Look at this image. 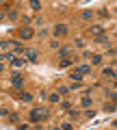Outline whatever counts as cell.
Returning <instances> with one entry per match:
<instances>
[{
    "mask_svg": "<svg viewBox=\"0 0 117 130\" xmlns=\"http://www.w3.org/2000/svg\"><path fill=\"white\" fill-rule=\"evenodd\" d=\"M61 130H74V128H72L70 121H65V124H61Z\"/></svg>",
    "mask_w": 117,
    "mask_h": 130,
    "instance_id": "23",
    "label": "cell"
},
{
    "mask_svg": "<svg viewBox=\"0 0 117 130\" xmlns=\"http://www.w3.org/2000/svg\"><path fill=\"white\" fill-rule=\"evenodd\" d=\"M80 18H82V20H91V18H93V11H91V9L82 11V15H80Z\"/></svg>",
    "mask_w": 117,
    "mask_h": 130,
    "instance_id": "15",
    "label": "cell"
},
{
    "mask_svg": "<svg viewBox=\"0 0 117 130\" xmlns=\"http://www.w3.org/2000/svg\"><path fill=\"white\" fill-rule=\"evenodd\" d=\"M91 61H93V65H100L102 63V56L100 54H91Z\"/></svg>",
    "mask_w": 117,
    "mask_h": 130,
    "instance_id": "17",
    "label": "cell"
},
{
    "mask_svg": "<svg viewBox=\"0 0 117 130\" xmlns=\"http://www.w3.org/2000/svg\"><path fill=\"white\" fill-rule=\"evenodd\" d=\"M11 63H13L15 67H22V65H24V56H13V61H11Z\"/></svg>",
    "mask_w": 117,
    "mask_h": 130,
    "instance_id": "10",
    "label": "cell"
},
{
    "mask_svg": "<svg viewBox=\"0 0 117 130\" xmlns=\"http://www.w3.org/2000/svg\"><path fill=\"white\" fill-rule=\"evenodd\" d=\"M74 83H82V74H78V72H72V76H70Z\"/></svg>",
    "mask_w": 117,
    "mask_h": 130,
    "instance_id": "12",
    "label": "cell"
},
{
    "mask_svg": "<svg viewBox=\"0 0 117 130\" xmlns=\"http://www.w3.org/2000/svg\"><path fill=\"white\" fill-rule=\"evenodd\" d=\"M54 35H56V37H63V35H67V26H65V24H59V26L54 28Z\"/></svg>",
    "mask_w": 117,
    "mask_h": 130,
    "instance_id": "5",
    "label": "cell"
},
{
    "mask_svg": "<svg viewBox=\"0 0 117 130\" xmlns=\"http://www.w3.org/2000/svg\"><path fill=\"white\" fill-rule=\"evenodd\" d=\"M0 50H2V41H0Z\"/></svg>",
    "mask_w": 117,
    "mask_h": 130,
    "instance_id": "29",
    "label": "cell"
},
{
    "mask_svg": "<svg viewBox=\"0 0 117 130\" xmlns=\"http://www.w3.org/2000/svg\"><path fill=\"white\" fill-rule=\"evenodd\" d=\"M2 20H5V11H0V22H2Z\"/></svg>",
    "mask_w": 117,
    "mask_h": 130,
    "instance_id": "26",
    "label": "cell"
},
{
    "mask_svg": "<svg viewBox=\"0 0 117 130\" xmlns=\"http://www.w3.org/2000/svg\"><path fill=\"white\" fill-rule=\"evenodd\" d=\"M93 41H95V43H102V46H106V43H108V39H106V35H98V37H95Z\"/></svg>",
    "mask_w": 117,
    "mask_h": 130,
    "instance_id": "11",
    "label": "cell"
},
{
    "mask_svg": "<svg viewBox=\"0 0 117 130\" xmlns=\"http://www.w3.org/2000/svg\"><path fill=\"white\" fill-rule=\"evenodd\" d=\"M46 115H48V111H46V108H33V111L28 113V119H30V121H35V124H37V121L46 119Z\"/></svg>",
    "mask_w": 117,
    "mask_h": 130,
    "instance_id": "1",
    "label": "cell"
},
{
    "mask_svg": "<svg viewBox=\"0 0 117 130\" xmlns=\"http://www.w3.org/2000/svg\"><path fill=\"white\" fill-rule=\"evenodd\" d=\"M74 72H78V74H82V76H87L89 74V65H78Z\"/></svg>",
    "mask_w": 117,
    "mask_h": 130,
    "instance_id": "8",
    "label": "cell"
},
{
    "mask_svg": "<svg viewBox=\"0 0 117 130\" xmlns=\"http://www.w3.org/2000/svg\"><path fill=\"white\" fill-rule=\"evenodd\" d=\"M111 98H113V100H115V102H117V93H111Z\"/></svg>",
    "mask_w": 117,
    "mask_h": 130,
    "instance_id": "27",
    "label": "cell"
},
{
    "mask_svg": "<svg viewBox=\"0 0 117 130\" xmlns=\"http://www.w3.org/2000/svg\"><path fill=\"white\" fill-rule=\"evenodd\" d=\"M9 43H11V48H13V52L24 54V48H22V43H20V41H9Z\"/></svg>",
    "mask_w": 117,
    "mask_h": 130,
    "instance_id": "6",
    "label": "cell"
},
{
    "mask_svg": "<svg viewBox=\"0 0 117 130\" xmlns=\"http://www.w3.org/2000/svg\"><path fill=\"white\" fill-rule=\"evenodd\" d=\"M30 7H33L35 11H39V9H41V2H39V0H33V2H30Z\"/></svg>",
    "mask_w": 117,
    "mask_h": 130,
    "instance_id": "18",
    "label": "cell"
},
{
    "mask_svg": "<svg viewBox=\"0 0 117 130\" xmlns=\"http://www.w3.org/2000/svg\"><path fill=\"white\" fill-rule=\"evenodd\" d=\"M70 65H72V59H63L61 61V67H70Z\"/></svg>",
    "mask_w": 117,
    "mask_h": 130,
    "instance_id": "22",
    "label": "cell"
},
{
    "mask_svg": "<svg viewBox=\"0 0 117 130\" xmlns=\"http://www.w3.org/2000/svg\"><path fill=\"white\" fill-rule=\"evenodd\" d=\"M48 98H50V102H59V93H50V95H48Z\"/></svg>",
    "mask_w": 117,
    "mask_h": 130,
    "instance_id": "20",
    "label": "cell"
},
{
    "mask_svg": "<svg viewBox=\"0 0 117 130\" xmlns=\"http://www.w3.org/2000/svg\"><path fill=\"white\" fill-rule=\"evenodd\" d=\"M67 91H70V89H67V87H59V89H56V93H59V95H65Z\"/></svg>",
    "mask_w": 117,
    "mask_h": 130,
    "instance_id": "21",
    "label": "cell"
},
{
    "mask_svg": "<svg viewBox=\"0 0 117 130\" xmlns=\"http://www.w3.org/2000/svg\"><path fill=\"white\" fill-rule=\"evenodd\" d=\"M102 74H104V76H111V78H117V74L111 70V67H104V70H102Z\"/></svg>",
    "mask_w": 117,
    "mask_h": 130,
    "instance_id": "13",
    "label": "cell"
},
{
    "mask_svg": "<svg viewBox=\"0 0 117 130\" xmlns=\"http://www.w3.org/2000/svg\"><path fill=\"white\" fill-rule=\"evenodd\" d=\"M18 130H28V126H26V124H20V126H18Z\"/></svg>",
    "mask_w": 117,
    "mask_h": 130,
    "instance_id": "25",
    "label": "cell"
},
{
    "mask_svg": "<svg viewBox=\"0 0 117 130\" xmlns=\"http://www.w3.org/2000/svg\"><path fill=\"white\" fill-rule=\"evenodd\" d=\"M59 56H61V59H70V50H67V48H61V50H59Z\"/></svg>",
    "mask_w": 117,
    "mask_h": 130,
    "instance_id": "16",
    "label": "cell"
},
{
    "mask_svg": "<svg viewBox=\"0 0 117 130\" xmlns=\"http://www.w3.org/2000/svg\"><path fill=\"white\" fill-rule=\"evenodd\" d=\"M61 106L65 108V111H70V106H72V104H70V102H67V100H65V102H61Z\"/></svg>",
    "mask_w": 117,
    "mask_h": 130,
    "instance_id": "24",
    "label": "cell"
},
{
    "mask_svg": "<svg viewBox=\"0 0 117 130\" xmlns=\"http://www.w3.org/2000/svg\"><path fill=\"white\" fill-rule=\"evenodd\" d=\"M18 35H20L22 39H30V37H33V28H30V26H22V28L18 30Z\"/></svg>",
    "mask_w": 117,
    "mask_h": 130,
    "instance_id": "2",
    "label": "cell"
},
{
    "mask_svg": "<svg viewBox=\"0 0 117 130\" xmlns=\"http://www.w3.org/2000/svg\"><path fill=\"white\" fill-rule=\"evenodd\" d=\"M7 18H9V20H15V18H18V11H15V9H11L9 13H7Z\"/></svg>",
    "mask_w": 117,
    "mask_h": 130,
    "instance_id": "19",
    "label": "cell"
},
{
    "mask_svg": "<svg viewBox=\"0 0 117 130\" xmlns=\"http://www.w3.org/2000/svg\"><path fill=\"white\" fill-rule=\"evenodd\" d=\"M15 95H18L22 102H30V100H33V95H30V93H24V91H18Z\"/></svg>",
    "mask_w": 117,
    "mask_h": 130,
    "instance_id": "7",
    "label": "cell"
},
{
    "mask_svg": "<svg viewBox=\"0 0 117 130\" xmlns=\"http://www.w3.org/2000/svg\"><path fill=\"white\" fill-rule=\"evenodd\" d=\"M24 59H28L30 63H37L39 54H37V50H24Z\"/></svg>",
    "mask_w": 117,
    "mask_h": 130,
    "instance_id": "3",
    "label": "cell"
},
{
    "mask_svg": "<svg viewBox=\"0 0 117 130\" xmlns=\"http://www.w3.org/2000/svg\"><path fill=\"white\" fill-rule=\"evenodd\" d=\"M2 70H5V67H2V63H0V74H2Z\"/></svg>",
    "mask_w": 117,
    "mask_h": 130,
    "instance_id": "28",
    "label": "cell"
},
{
    "mask_svg": "<svg viewBox=\"0 0 117 130\" xmlns=\"http://www.w3.org/2000/svg\"><path fill=\"white\" fill-rule=\"evenodd\" d=\"M91 35H95V37H98V35H104V28L95 24V26H91Z\"/></svg>",
    "mask_w": 117,
    "mask_h": 130,
    "instance_id": "9",
    "label": "cell"
},
{
    "mask_svg": "<svg viewBox=\"0 0 117 130\" xmlns=\"http://www.w3.org/2000/svg\"><path fill=\"white\" fill-rule=\"evenodd\" d=\"M11 83H13V87H22V83H24V76L15 72V74L11 76Z\"/></svg>",
    "mask_w": 117,
    "mask_h": 130,
    "instance_id": "4",
    "label": "cell"
},
{
    "mask_svg": "<svg viewBox=\"0 0 117 130\" xmlns=\"http://www.w3.org/2000/svg\"><path fill=\"white\" fill-rule=\"evenodd\" d=\"M91 102H93V100H91V98H89V95H85V98H82V100H80V104H82V106H85V108H87V106H91Z\"/></svg>",
    "mask_w": 117,
    "mask_h": 130,
    "instance_id": "14",
    "label": "cell"
}]
</instances>
